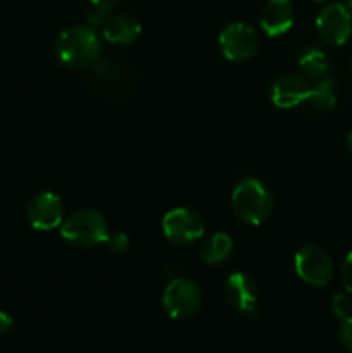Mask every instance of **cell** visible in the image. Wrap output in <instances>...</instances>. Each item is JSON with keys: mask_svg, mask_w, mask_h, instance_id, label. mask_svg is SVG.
<instances>
[{"mask_svg": "<svg viewBox=\"0 0 352 353\" xmlns=\"http://www.w3.org/2000/svg\"><path fill=\"white\" fill-rule=\"evenodd\" d=\"M26 219L37 231H52L64 223V203L52 192L35 195L26 205Z\"/></svg>", "mask_w": 352, "mask_h": 353, "instance_id": "cell-9", "label": "cell"}, {"mask_svg": "<svg viewBox=\"0 0 352 353\" xmlns=\"http://www.w3.org/2000/svg\"><path fill=\"white\" fill-rule=\"evenodd\" d=\"M162 233L171 243L190 245L204 236L206 224L195 210L176 207L162 217Z\"/></svg>", "mask_w": 352, "mask_h": 353, "instance_id": "cell-6", "label": "cell"}, {"mask_svg": "<svg viewBox=\"0 0 352 353\" xmlns=\"http://www.w3.org/2000/svg\"><path fill=\"white\" fill-rule=\"evenodd\" d=\"M12 324H14L12 317H10L7 312H2V310H0V336L9 333V331L12 330Z\"/></svg>", "mask_w": 352, "mask_h": 353, "instance_id": "cell-21", "label": "cell"}, {"mask_svg": "<svg viewBox=\"0 0 352 353\" xmlns=\"http://www.w3.org/2000/svg\"><path fill=\"white\" fill-rule=\"evenodd\" d=\"M306 102L311 103L316 110H331L337 103L335 95V83L330 78H321L316 86H311V93Z\"/></svg>", "mask_w": 352, "mask_h": 353, "instance_id": "cell-15", "label": "cell"}, {"mask_svg": "<svg viewBox=\"0 0 352 353\" xmlns=\"http://www.w3.org/2000/svg\"><path fill=\"white\" fill-rule=\"evenodd\" d=\"M223 295L228 305L238 312L255 314V303L259 300V288L251 276L244 272H233L228 276L223 286Z\"/></svg>", "mask_w": 352, "mask_h": 353, "instance_id": "cell-10", "label": "cell"}, {"mask_svg": "<svg viewBox=\"0 0 352 353\" xmlns=\"http://www.w3.org/2000/svg\"><path fill=\"white\" fill-rule=\"evenodd\" d=\"M340 279L342 285H344L345 292L352 295V250L349 252L347 257H345L344 264H342L340 269Z\"/></svg>", "mask_w": 352, "mask_h": 353, "instance_id": "cell-19", "label": "cell"}, {"mask_svg": "<svg viewBox=\"0 0 352 353\" xmlns=\"http://www.w3.org/2000/svg\"><path fill=\"white\" fill-rule=\"evenodd\" d=\"M299 68L306 78L321 79L326 76L328 69H330V61L324 52L309 50L299 59Z\"/></svg>", "mask_w": 352, "mask_h": 353, "instance_id": "cell-16", "label": "cell"}, {"mask_svg": "<svg viewBox=\"0 0 352 353\" xmlns=\"http://www.w3.org/2000/svg\"><path fill=\"white\" fill-rule=\"evenodd\" d=\"M141 33V24L130 14H116L107 17L102 26V34L109 43L128 45L133 43Z\"/></svg>", "mask_w": 352, "mask_h": 353, "instance_id": "cell-13", "label": "cell"}, {"mask_svg": "<svg viewBox=\"0 0 352 353\" xmlns=\"http://www.w3.org/2000/svg\"><path fill=\"white\" fill-rule=\"evenodd\" d=\"M338 338H340L342 345L352 352V316L342 321L340 330H338Z\"/></svg>", "mask_w": 352, "mask_h": 353, "instance_id": "cell-20", "label": "cell"}, {"mask_svg": "<svg viewBox=\"0 0 352 353\" xmlns=\"http://www.w3.org/2000/svg\"><path fill=\"white\" fill-rule=\"evenodd\" d=\"M295 272L304 283L313 286H326L333 276V262L328 252L317 245H306L293 259Z\"/></svg>", "mask_w": 352, "mask_h": 353, "instance_id": "cell-5", "label": "cell"}, {"mask_svg": "<svg viewBox=\"0 0 352 353\" xmlns=\"http://www.w3.org/2000/svg\"><path fill=\"white\" fill-rule=\"evenodd\" d=\"M231 209L242 223L259 226L271 216L273 196L259 179L247 178L235 186Z\"/></svg>", "mask_w": 352, "mask_h": 353, "instance_id": "cell-2", "label": "cell"}, {"mask_svg": "<svg viewBox=\"0 0 352 353\" xmlns=\"http://www.w3.org/2000/svg\"><path fill=\"white\" fill-rule=\"evenodd\" d=\"M219 47L224 57L231 62L248 61L259 50V34L245 23H231L221 31Z\"/></svg>", "mask_w": 352, "mask_h": 353, "instance_id": "cell-7", "label": "cell"}, {"mask_svg": "<svg viewBox=\"0 0 352 353\" xmlns=\"http://www.w3.org/2000/svg\"><path fill=\"white\" fill-rule=\"evenodd\" d=\"M295 19L292 0H268L259 16L262 31L268 37H282L292 28Z\"/></svg>", "mask_w": 352, "mask_h": 353, "instance_id": "cell-12", "label": "cell"}, {"mask_svg": "<svg viewBox=\"0 0 352 353\" xmlns=\"http://www.w3.org/2000/svg\"><path fill=\"white\" fill-rule=\"evenodd\" d=\"M316 30L324 43L333 47L344 45L352 33V14L344 3H328L317 14Z\"/></svg>", "mask_w": 352, "mask_h": 353, "instance_id": "cell-8", "label": "cell"}, {"mask_svg": "<svg viewBox=\"0 0 352 353\" xmlns=\"http://www.w3.org/2000/svg\"><path fill=\"white\" fill-rule=\"evenodd\" d=\"M119 0H90V6L95 7V9H102V10H110Z\"/></svg>", "mask_w": 352, "mask_h": 353, "instance_id": "cell-22", "label": "cell"}, {"mask_svg": "<svg viewBox=\"0 0 352 353\" xmlns=\"http://www.w3.org/2000/svg\"><path fill=\"white\" fill-rule=\"evenodd\" d=\"M202 303V293L197 283L186 278H176L166 286L162 305L171 319H188L195 316Z\"/></svg>", "mask_w": 352, "mask_h": 353, "instance_id": "cell-4", "label": "cell"}, {"mask_svg": "<svg viewBox=\"0 0 352 353\" xmlns=\"http://www.w3.org/2000/svg\"><path fill=\"white\" fill-rule=\"evenodd\" d=\"M106 245L113 254H124L130 248V238L124 233H109Z\"/></svg>", "mask_w": 352, "mask_h": 353, "instance_id": "cell-18", "label": "cell"}, {"mask_svg": "<svg viewBox=\"0 0 352 353\" xmlns=\"http://www.w3.org/2000/svg\"><path fill=\"white\" fill-rule=\"evenodd\" d=\"M347 9H349V12L352 14V0H349V2H347Z\"/></svg>", "mask_w": 352, "mask_h": 353, "instance_id": "cell-24", "label": "cell"}, {"mask_svg": "<svg viewBox=\"0 0 352 353\" xmlns=\"http://www.w3.org/2000/svg\"><path fill=\"white\" fill-rule=\"evenodd\" d=\"M316 2H324V0H316Z\"/></svg>", "mask_w": 352, "mask_h": 353, "instance_id": "cell-25", "label": "cell"}, {"mask_svg": "<svg viewBox=\"0 0 352 353\" xmlns=\"http://www.w3.org/2000/svg\"><path fill=\"white\" fill-rule=\"evenodd\" d=\"M311 93V85L300 74L286 72L276 78L271 86V102L278 109H293L306 102Z\"/></svg>", "mask_w": 352, "mask_h": 353, "instance_id": "cell-11", "label": "cell"}, {"mask_svg": "<svg viewBox=\"0 0 352 353\" xmlns=\"http://www.w3.org/2000/svg\"><path fill=\"white\" fill-rule=\"evenodd\" d=\"M59 61L71 69H81L99 61L102 45L92 26L78 24L62 31L55 43Z\"/></svg>", "mask_w": 352, "mask_h": 353, "instance_id": "cell-1", "label": "cell"}, {"mask_svg": "<svg viewBox=\"0 0 352 353\" xmlns=\"http://www.w3.org/2000/svg\"><path fill=\"white\" fill-rule=\"evenodd\" d=\"M233 252V240L226 233H216L204 243L202 259L211 265H217L226 261Z\"/></svg>", "mask_w": 352, "mask_h": 353, "instance_id": "cell-14", "label": "cell"}, {"mask_svg": "<svg viewBox=\"0 0 352 353\" xmlns=\"http://www.w3.org/2000/svg\"><path fill=\"white\" fill-rule=\"evenodd\" d=\"M61 236L75 247H97L106 243L109 236V226L106 217L92 209H83L71 214L61 224Z\"/></svg>", "mask_w": 352, "mask_h": 353, "instance_id": "cell-3", "label": "cell"}, {"mask_svg": "<svg viewBox=\"0 0 352 353\" xmlns=\"http://www.w3.org/2000/svg\"><path fill=\"white\" fill-rule=\"evenodd\" d=\"M330 309H331V312L338 317V319L344 321V319H347V317H351L352 316V302H351V299H349V295H345V293H337V295L331 299Z\"/></svg>", "mask_w": 352, "mask_h": 353, "instance_id": "cell-17", "label": "cell"}, {"mask_svg": "<svg viewBox=\"0 0 352 353\" xmlns=\"http://www.w3.org/2000/svg\"><path fill=\"white\" fill-rule=\"evenodd\" d=\"M347 147L351 148V152H352V131L349 133V137H347Z\"/></svg>", "mask_w": 352, "mask_h": 353, "instance_id": "cell-23", "label": "cell"}]
</instances>
